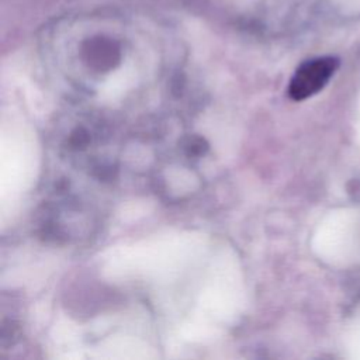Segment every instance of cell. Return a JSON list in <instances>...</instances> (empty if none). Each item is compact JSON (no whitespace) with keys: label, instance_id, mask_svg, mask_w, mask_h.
<instances>
[{"label":"cell","instance_id":"6da1fadb","mask_svg":"<svg viewBox=\"0 0 360 360\" xmlns=\"http://www.w3.org/2000/svg\"><path fill=\"white\" fill-rule=\"evenodd\" d=\"M339 68L335 56L314 58L295 70L288 84V96L295 101H302L321 91Z\"/></svg>","mask_w":360,"mask_h":360}]
</instances>
